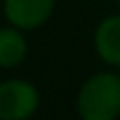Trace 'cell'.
<instances>
[{"label": "cell", "instance_id": "2", "mask_svg": "<svg viewBox=\"0 0 120 120\" xmlns=\"http://www.w3.org/2000/svg\"><path fill=\"white\" fill-rule=\"evenodd\" d=\"M38 89L21 78L0 82V120H27L38 110Z\"/></svg>", "mask_w": 120, "mask_h": 120}, {"label": "cell", "instance_id": "4", "mask_svg": "<svg viewBox=\"0 0 120 120\" xmlns=\"http://www.w3.org/2000/svg\"><path fill=\"white\" fill-rule=\"evenodd\" d=\"M95 51L101 61L120 68V15H110L97 25Z\"/></svg>", "mask_w": 120, "mask_h": 120}, {"label": "cell", "instance_id": "5", "mask_svg": "<svg viewBox=\"0 0 120 120\" xmlns=\"http://www.w3.org/2000/svg\"><path fill=\"white\" fill-rule=\"evenodd\" d=\"M27 55V40L21 30L11 25L0 30V68H15Z\"/></svg>", "mask_w": 120, "mask_h": 120}, {"label": "cell", "instance_id": "6", "mask_svg": "<svg viewBox=\"0 0 120 120\" xmlns=\"http://www.w3.org/2000/svg\"><path fill=\"white\" fill-rule=\"evenodd\" d=\"M118 6H120V0H118Z\"/></svg>", "mask_w": 120, "mask_h": 120}, {"label": "cell", "instance_id": "3", "mask_svg": "<svg viewBox=\"0 0 120 120\" xmlns=\"http://www.w3.org/2000/svg\"><path fill=\"white\" fill-rule=\"evenodd\" d=\"M55 0H4V17L19 30H36L51 17Z\"/></svg>", "mask_w": 120, "mask_h": 120}, {"label": "cell", "instance_id": "1", "mask_svg": "<svg viewBox=\"0 0 120 120\" xmlns=\"http://www.w3.org/2000/svg\"><path fill=\"white\" fill-rule=\"evenodd\" d=\"M78 114L82 120H116L120 116V76L99 72L91 76L78 93Z\"/></svg>", "mask_w": 120, "mask_h": 120}]
</instances>
